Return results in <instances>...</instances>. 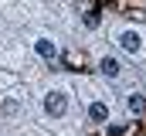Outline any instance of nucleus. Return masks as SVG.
<instances>
[{
	"label": "nucleus",
	"instance_id": "nucleus-6",
	"mask_svg": "<svg viewBox=\"0 0 146 136\" xmlns=\"http://www.w3.org/2000/svg\"><path fill=\"white\" fill-rule=\"evenodd\" d=\"M143 109H146V102L139 95H129V112H143Z\"/></svg>",
	"mask_w": 146,
	"mask_h": 136
},
{
	"label": "nucleus",
	"instance_id": "nucleus-2",
	"mask_svg": "<svg viewBox=\"0 0 146 136\" xmlns=\"http://www.w3.org/2000/svg\"><path fill=\"white\" fill-rule=\"evenodd\" d=\"M119 44H122V51H129V55H136L139 48H143V37L136 31H122V37H119Z\"/></svg>",
	"mask_w": 146,
	"mask_h": 136
},
{
	"label": "nucleus",
	"instance_id": "nucleus-3",
	"mask_svg": "<svg viewBox=\"0 0 146 136\" xmlns=\"http://www.w3.org/2000/svg\"><path fill=\"white\" fill-rule=\"evenodd\" d=\"M34 51L41 55V58H48V61H51V58L58 55V48H54V41H48V37H37V41H34Z\"/></svg>",
	"mask_w": 146,
	"mask_h": 136
},
{
	"label": "nucleus",
	"instance_id": "nucleus-4",
	"mask_svg": "<svg viewBox=\"0 0 146 136\" xmlns=\"http://www.w3.org/2000/svg\"><path fill=\"white\" fill-rule=\"evenodd\" d=\"M88 119L106 123V119H109V105H106V102H92V105H88Z\"/></svg>",
	"mask_w": 146,
	"mask_h": 136
},
{
	"label": "nucleus",
	"instance_id": "nucleus-1",
	"mask_svg": "<svg viewBox=\"0 0 146 136\" xmlns=\"http://www.w3.org/2000/svg\"><path fill=\"white\" fill-rule=\"evenodd\" d=\"M44 109H48V116H65V109H68V95H65V92H48Z\"/></svg>",
	"mask_w": 146,
	"mask_h": 136
},
{
	"label": "nucleus",
	"instance_id": "nucleus-5",
	"mask_svg": "<svg viewBox=\"0 0 146 136\" xmlns=\"http://www.w3.org/2000/svg\"><path fill=\"white\" fill-rule=\"evenodd\" d=\"M99 71H102L106 78H115V75L122 71V65H119L115 58H102V65H99Z\"/></svg>",
	"mask_w": 146,
	"mask_h": 136
},
{
	"label": "nucleus",
	"instance_id": "nucleus-7",
	"mask_svg": "<svg viewBox=\"0 0 146 136\" xmlns=\"http://www.w3.org/2000/svg\"><path fill=\"white\" fill-rule=\"evenodd\" d=\"M85 27H99V14H95V10L85 14Z\"/></svg>",
	"mask_w": 146,
	"mask_h": 136
}]
</instances>
